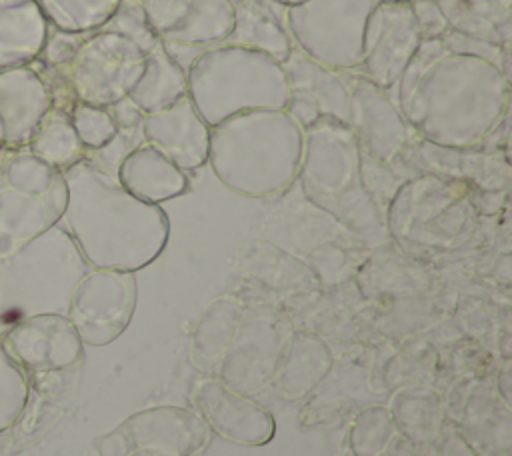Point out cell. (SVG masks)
Instances as JSON below:
<instances>
[{"label": "cell", "instance_id": "1", "mask_svg": "<svg viewBox=\"0 0 512 456\" xmlns=\"http://www.w3.org/2000/svg\"><path fill=\"white\" fill-rule=\"evenodd\" d=\"M394 102L410 128L446 148L486 146L508 118L510 78L492 62L422 40L398 78Z\"/></svg>", "mask_w": 512, "mask_h": 456}, {"label": "cell", "instance_id": "2", "mask_svg": "<svg viewBox=\"0 0 512 456\" xmlns=\"http://www.w3.org/2000/svg\"><path fill=\"white\" fill-rule=\"evenodd\" d=\"M62 174L68 200L60 224L90 268L136 272L162 254L170 224L160 206L138 200L86 158Z\"/></svg>", "mask_w": 512, "mask_h": 456}, {"label": "cell", "instance_id": "3", "mask_svg": "<svg viewBox=\"0 0 512 456\" xmlns=\"http://www.w3.org/2000/svg\"><path fill=\"white\" fill-rule=\"evenodd\" d=\"M302 126L286 108H258L210 126L208 162L216 178L246 198L286 190L302 160Z\"/></svg>", "mask_w": 512, "mask_h": 456}, {"label": "cell", "instance_id": "4", "mask_svg": "<svg viewBox=\"0 0 512 456\" xmlns=\"http://www.w3.org/2000/svg\"><path fill=\"white\" fill-rule=\"evenodd\" d=\"M298 178L304 196L358 234L380 232L384 210L362 178V156L352 128L336 118H320L304 128Z\"/></svg>", "mask_w": 512, "mask_h": 456}, {"label": "cell", "instance_id": "5", "mask_svg": "<svg viewBox=\"0 0 512 456\" xmlns=\"http://www.w3.org/2000/svg\"><path fill=\"white\" fill-rule=\"evenodd\" d=\"M90 270L62 224L10 256H0V336L38 314H64L78 282Z\"/></svg>", "mask_w": 512, "mask_h": 456}, {"label": "cell", "instance_id": "6", "mask_svg": "<svg viewBox=\"0 0 512 456\" xmlns=\"http://www.w3.org/2000/svg\"><path fill=\"white\" fill-rule=\"evenodd\" d=\"M186 82L188 96L208 126L248 110H280L288 102L280 62L240 46L204 50L188 66Z\"/></svg>", "mask_w": 512, "mask_h": 456}, {"label": "cell", "instance_id": "7", "mask_svg": "<svg viewBox=\"0 0 512 456\" xmlns=\"http://www.w3.org/2000/svg\"><path fill=\"white\" fill-rule=\"evenodd\" d=\"M146 54L126 36L82 32L68 58L56 66L34 64L44 78L54 106L70 110L74 102L108 108L128 96L144 70Z\"/></svg>", "mask_w": 512, "mask_h": 456}, {"label": "cell", "instance_id": "8", "mask_svg": "<svg viewBox=\"0 0 512 456\" xmlns=\"http://www.w3.org/2000/svg\"><path fill=\"white\" fill-rule=\"evenodd\" d=\"M476 214L468 184L418 174L394 192L386 204L384 224L406 248L448 250L472 232Z\"/></svg>", "mask_w": 512, "mask_h": 456}, {"label": "cell", "instance_id": "9", "mask_svg": "<svg viewBox=\"0 0 512 456\" xmlns=\"http://www.w3.org/2000/svg\"><path fill=\"white\" fill-rule=\"evenodd\" d=\"M68 200L64 174L28 148L0 152V256H10L60 224Z\"/></svg>", "mask_w": 512, "mask_h": 456}, {"label": "cell", "instance_id": "10", "mask_svg": "<svg viewBox=\"0 0 512 456\" xmlns=\"http://www.w3.org/2000/svg\"><path fill=\"white\" fill-rule=\"evenodd\" d=\"M378 0H304L286 8L292 44L314 60L358 72L362 32Z\"/></svg>", "mask_w": 512, "mask_h": 456}, {"label": "cell", "instance_id": "11", "mask_svg": "<svg viewBox=\"0 0 512 456\" xmlns=\"http://www.w3.org/2000/svg\"><path fill=\"white\" fill-rule=\"evenodd\" d=\"M292 334L282 314L270 308L244 310L218 378L248 396L268 388Z\"/></svg>", "mask_w": 512, "mask_h": 456}, {"label": "cell", "instance_id": "12", "mask_svg": "<svg viewBox=\"0 0 512 456\" xmlns=\"http://www.w3.org/2000/svg\"><path fill=\"white\" fill-rule=\"evenodd\" d=\"M136 296V272L90 268L72 292L66 318L82 344L106 346L128 328Z\"/></svg>", "mask_w": 512, "mask_h": 456}, {"label": "cell", "instance_id": "13", "mask_svg": "<svg viewBox=\"0 0 512 456\" xmlns=\"http://www.w3.org/2000/svg\"><path fill=\"white\" fill-rule=\"evenodd\" d=\"M346 124L358 140L360 154L382 166L400 164L414 140L420 138L398 110L390 92L358 72L352 74Z\"/></svg>", "mask_w": 512, "mask_h": 456}, {"label": "cell", "instance_id": "14", "mask_svg": "<svg viewBox=\"0 0 512 456\" xmlns=\"http://www.w3.org/2000/svg\"><path fill=\"white\" fill-rule=\"evenodd\" d=\"M420 42L410 2H378L364 24L358 74L390 92Z\"/></svg>", "mask_w": 512, "mask_h": 456}, {"label": "cell", "instance_id": "15", "mask_svg": "<svg viewBox=\"0 0 512 456\" xmlns=\"http://www.w3.org/2000/svg\"><path fill=\"white\" fill-rule=\"evenodd\" d=\"M286 86H288V114L304 128L312 126L320 118L348 120L350 84L352 74L346 70H334L300 48H292L284 62H280Z\"/></svg>", "mask_w": 512, "mask_h": 456}, {"label": "cell", "instance_id": "16", "mask_svg": "<svg viewBox=\"0 0 512 456\" xmlns=\"http://www.w3.org/2000/svg\"><path fill=\"white\" fill-rule=\"evenodd\" d=\"M400 164L412 176L436 174L478 192H506L510 184L508 152L500 148H446L416 138Z\"/></svg>", "mask_w": 512, "mask_h": 456}, {"label": "cell", "instance_id": "17", "mask_svg": "<svg viewBox=\"0 0 512 456\" xmlns=\"http://www.w3.org/2000/svg\"><path fill=\"white\" fill-rule=\"evenodd\" d=\"M130 456H192L200 452L210 428L200 414L180 406H154L128 416L120 426Z\"/></svg>", "mask_w": 512, "mask_h": 456}, {"label": "cell", "instance_id": "18", "mask_svg": "<svg viewBox=\"0 0 512 456\" xmlns=\"http://www.w3.org/2000/svg\"><path fill=\"white\" fill-rule=\"evenodd\" d=\"M2 340L28 374L70 370L84 356V344L64 314L24 318L6 330Z\"/></svg>", "mask_w": 512, "mask_h": 456}, {"label": "cell", "instance_id": "19", "mask_svg": "<svg viewBox=\"0 0 512 456\" xmlns=\"http://www.w3.org/2000/svg\"><path fill=\"white\" fill-rule=\"evenodd\" d=\"M194 404L202 420L236 444L262 446L272 440L276 422L252 396L226 386L218 376H204L194 386Z\"/></svg>", "mask_w": 512, "mask_h": 456}, {"label": "cell", "instance_id": "20", "mask_svg": "<svg viewBox=\"0 0 512 456\" xmlns=\"http://www.w3.org/2000/svg\"><path fill=\"white\" fill-rule=\"evenodd\" d=\"M144 140L158 148L180 170L190 172L208 162L210 126L204 122L190 96L148 112L142 122Z\"/></svg>", "mask_w": 512, "mask_h": 456}, {"label": "cell", "instance_id": "21", "mask_svg": "<svg viewBox=\"0 0 512 456\" xmlns=\"http://www.w3.org/2000/svg\"><path fill=\"white\" fill-rule=\"evenodd\" d=\"M52 106V94L34 64L2 70L0 128L4 148H26Z\"/></svg>", "mask_w": 512, "mask_h": 456}, {"label": "cell", "instance_id": "22", "mask_svg": "<svg viewBox=\"0 0 512 456\" xmlns=\"http://www.w3.org/2000/svg\"><path fill=\"white\" fill-rule=\"evenodd\" d=\"M218 46H240L284 62L294 48L286 24V6L274 0H244L234 6L232 30Z\"/></svg>", "mask_w": 512, "mask_h": 456}, {"label": "cell", "instance_id": "23", "mask_svg": "<svg viewBox=\"0 0 512 456\" xmlns=\"http://www.w3.org/2000/svg\"><path fill=\"white\" fill-rule=\"evenodd\" d=\"M116 178L132 196L156 206L182 196L190 188L186 172L148 142L122 160Z\"/></svg>", "mask_w": 512, "mask_h": 456}, {"label": "cell", "instance_id": "24", "mask_svg": "<svg viewBox=\"0 0 512 456\" xmlns=\"http://www.w3.org/2000/svg\"><path fill=\"white\" fill-rule=\"evenodd\" d=\"M232 24L234 6L228 0H194L182 24L162 36V44L186 72L198 54L226 40Z\"/></svg>", "mask_w": 512, "mask_h": 456}, {"label": "cell", "instance_id": "25", "mask_svg": "<svg viewBox=\"0 0 512 456\" xmlns=\"http://www.w3.org/2000/svg\"><path fill=\"white\" fill-rule=\"evenodd\" d=\"M332 368V352L326 342L308 332L292 334L278 368L268 384L282 400L304 398Z\"/></svg>", "mask_w": 512, "mask_h": 456}, {"label": "cell", "instance_id": "26", "mask_svg": "<svg viewBox=\"0 0 512 456\" xmlns=\"http://www.w3.org/2000/svg\"><path fill=\"white\" fill-rule=\"evenodd\" d=\"M48 32L36 0H0V72L34 64Z\"/></svg>", "mask_w": 512, "mask_h": 456}, {"label": "cell", "instance_id": "27", "mask_svg": "<svg viewBox=\"0 0 512 456\" xmlns=\"http://www.w3.org/2000/svg\"><path fill=\"white\" fill-rule=\"evenodd\" d=\"M242 314V304L230 296L216 298L202 312L190 332V362L194 368L206 376H218Z\"/></svg>", "mask_w": 512, "mask_h": 456}, {"label": "cell", "instance_id": "28", "mask_svg": "<svg viewBox=\"0 0 512 456\" xmlns=\"http://www.w3.org/2000/svg\"><path fill=\"white\" fill-rule=\"evenodd\" d=\"M188 94L186 72L170 56L164 44L156 46L144 58V70L128 98L144 112H156Z\"/></svg>", "mask_w": 512, "mask_h": 456}, {"label": "cell", "instance_id": "29", "mask_svg": "<svg viewBox=\"0 0 512 456\" xmlns=\"http://www.w3.org/2000/svg\"><path fill=\"white\" fill-rule=\"evenodd\" d=\"M26 148L60 172L86 158V148L72 126L70 112L60 106H52L48 110Z\"/></svg>", "mask_w": 512, "mask_h": 456}, {"label": "cell", "instance_id": "30", "mask_svg": "<svg viewBox=\"0 0 512 456\" xmlns=\"http://www.w3.org/2000/svg\"><path fill=\"white\" fill-rule=\"evenodd\" d=\"M392 420L406 438L424 442L438 432L444 420L440 398L430 390H404L394 396Z\"/></svg>", "mask_w": 512, "mask_h": 456}, {"label": "cell", "instance_id": "31", "mask_svg": "<svg viewBox=\"0 0 512 456\" xmlns=\"http://www.w3.org/2000/svg\"><path fill=\"white\" fill-rule=\"evenodd\" d=\"M122 0H36L48 26L60 32L102 28Z\"/></svg>", "mask_w": 512, "mask_h": 456}, {"label": "cell", "instance_id": "32", "mask_svg": "<svg viewBox=\"0 0 512 456\" xmlns=\"http://www.w3.org/2000/svg\"><path fill=\"white\" fill-rule=\"evenodd\" d=\"M398 428L388 408L372 406L364 410L350 432V446L356 456H388Z\"/></svg>", "mask_w": 512, "mask_h": 456}, {"label": "cell", "instance_id": "33", "mask_svg": "<svg viewBox=\"0 0 512 456\" xmlns=\"http://www.w3.org/2000/svg\"><path fill=\"white\" fill-rule=\"evenodd\" d=\"M0 336V432L12 426L26 408L30 380Z\"/></svg>", "mask_w": 512, "mask_h": 456}, {"label": "cell", "instance_id": "34", "mask_svg": "<svg viewBox=\"0 0 512 456\" xmlns=\"http://www.w3.org/2000/svg\"><path fill=\"white\" fill-rule=\"evenodd\" d=\"M68 112H70L72 126L76 130L80 142L84 144L86 152L98 150L104 144H108L118 130L108 108H104V106L74 102Z\"/></svg>", "mask_w": 512, "mask_h": 456}, {"label": "cell", "instance_id": "35", "mask_svg": "<svg viewBox=\"0 0 512 456\" xmlns=\"http://www.w3.org/2000/svg\"><path fill=\"white\" fill-rule=\"evenodd\" d=\"M98 30H108L126 36L132 40L144 54L152 52L156 46L162 44V38L152 30L148 24L138 0H122L110 20L98 28Z\"/></svg>", "mask_w": 512, "mask_h": 456}, {"label": "cell", "instance_id": "36", "mask_svg": "<svg viewBox=\"0 0 512 456\" xmlns=\"http://www.w3.org/2000/svg\"><path fill=\"white\" fill-rule=\"evenodd\" d=\"M444 18L476 16L496 26L510 40L512 34V0H436Z\"/></svg>", "mask_w": 512, "mask_h": 456}, {"label": "cell", "instance_id": "37", "mask_svg": "<svg viewBox=\"0 0 512 456\" xmlns=\"http://www.w3.org/2000/svg\"><path fill=\"white\" fill-rule=\"evenodd\" d=\"M440 40L446 46V50L488 60V62L496 64L506 76H510V70H508V66H510V48H504L496 42H488V40H480V38L456 32L452 28Z\"/></svg>", "mask_w": 512, "mask_h": 456}, {"label": "cell", "instance_id": "38", "mask_svg": "<svg viewBox=\"0 0 512 456\" xmlns=\"http://www.w3.org/2000/svg\"><path fill=\"white\" fill-rule=\"evenodd\" d=\"M194 0H138L148 24L162 38L182 24Z\"/></svg>", "mask_w": 512, "mask_h": 456}, {"label": "cell", "instance_id": "39", "mask_svg": "<svg viewBox=\"0 0 512 456\" xmlns=\"http://www.w3.org/2000/svg\"><path fill=\"white\" fill-rule=\"evenodd\" d=\"M410 8L422 40L442 38L450 30L436 0H410Z\"/></svg>", "mask_w": 512, "mask_h": 456}, {"label": "cell", "instance_id": "40", "mask_svg": "<svg viewBox=\"0 0 512 456\" xmlns=\"http://www.w3.org/2000/svg\"><path fill=\"white\" fill-rule=\"evenodd\" d=\"M108 112L116 124L118 130H134V128H142L144 122V112L128 98H120L114 104L108 106Z\"/></svg>", "mask_w": 512, "mask_h": 456}, {"label": "cell", "instance_id": "41", "mask_svg": "<svg viewBox=\"0 0 512 456\" xmlns=\"http://www.w3.org/2000/svg\"><path fill=\"white\" fill-rule=\"evenodd\" d=\"M96 446H98V450H100L102 456H130L126 438H124V434L120 432V428H116V430H112L110 434L98 438Z\"/></svg>", "mask_w": 512, "mask_h": 456}, {"label": "cell", "instance_id": "42", "mask_svg": "<svg viewBox=\"0 0 512 456\" xmlns=\"http://www.w3.org/2000/svg\"><path fill=\"white\" fill-rule=\"evenodd\" d=\"M274 2H278V4H282V6H294V4H300V2H304V0H274Z\"/></svg>", "mask_w": 512, "mask_h": 456}, {"label": "cell", "instance_id": "43", "mask_svg": "<svg viewBox=\"0 0 512 456\" xmlns=\"http://www.w3.org/2000/svg\"><path fill=\"white\" fill-rule=\"evenodd\" d=\"M228 2H230V4H232V6H238V4H242V2H244V0H228Z\"/></svg>", "mask_w": 512, "mask_h": 456}, {"label": "cell", "instance_id": "44", "mask_svg": "<svg viewBox=\"0 0 512 456\" xmlns=\"http://www.w3.org/2000/svg\"><path fill=\"white\" fill-rule=\"evenodd\" d=\"M378 2H410V0H378Z\"/></svg>", "mask_w": 512, "mask_h": 456}, {"label": "cell", "instance_id": "45", "mask_svg": "<svg viewBox=\"0 0 512 456\" xmlns=\"http://www.w3.org/2000/svg\"><path fill=\"white\" fill-rule=\"evenodd\" d=\"M4 150V142H2V128H0V152Z\"/></svg>", "mask_w": 512, "mask_h": 456}, {"label": "cell", "instance_id": "46", "mask_svg": "<svg viewBox=\"0 0 512 456\" xmlns=\"http://www.w3.org/2000/svg\"><path fill=\"white\" fill-rule=\"evenodd\" d=\"M132 456H142V454H132Z\"/></svg>", "mask_w": 512, "mask_h": 456}]
</instances>
